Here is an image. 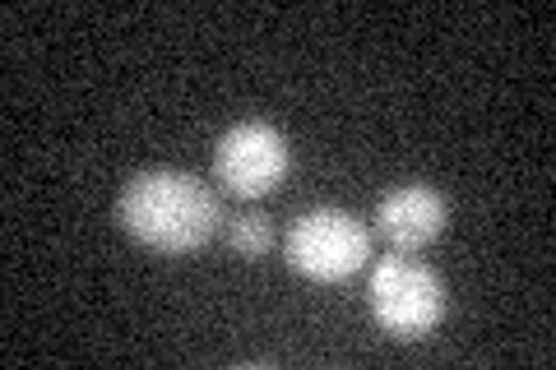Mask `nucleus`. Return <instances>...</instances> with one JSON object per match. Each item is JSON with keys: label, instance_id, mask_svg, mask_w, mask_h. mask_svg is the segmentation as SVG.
Listing matches in <instances>:
<instances>
[{"label": "nucleus", "instance_id": "nucleus-1", "mask_svg": "<svg viewBox=\"0 0 556 370\" xmlns=\"http://www.w3.org/2000/svg\"><path fill=\"white\" fill-rule=\"evenodd\" d=\"M116 222L130 241L159 255H190L208 245L223 227V204L214 186L177 167H149L135 171L121 186Z\"/></svg>", "mask_w": 556, "mask_h": 370}, {"label": "nucleus", "instance_id": "nucleus-2", "mask_svg": "<svg viewBox=\"0 0 556 370\" xmlns=\"http://www.w3.org/2000/svg\"><path fill=\"white\" fill-rule=\"evenodd\" d=\"M367 310L394 343H422L445 320V283L431 264L390 251L367 273Z\"/></svg>", "mask_w": 556, "mask_h": 370}, {"label": "nucleus", "instance_id": "nucleus-5", "mask_svg": "<svg viewBox=\"0 0 556 370\" xmlns=\"http://www.w3.org/2000/svg\"><path fill=\"white\" fill-rule=\"evenodd\" d=\"M371 222H376V232H380V241H386L390 251L417 255L445 232L450 204H445V195L437 186H417V181L413 186H394L390 195H380Z\"/></svg>", "mask_w": 556, "mask_h": 370}, {"label": "nucleus", "instance_id": "nucleus-6", "mask_svg": "<svg viewBox=\"0 0 556 370\" xmlns=\"http://www.w3.org/2000/svg\"><path fill=\"white\" fill-rule=\"evenodd\" d=\"M223 237L228 245L241 255V259H265L274 245H278V232H274V218H265L260 208H247V214H232L223 222Z\"/></svg>", "mask_w": 556, "mask_h": 370}, {"label": "nucleus", "instance_id": "nucleus-3", "mask_svg": "<svg viewBox=\"0 0 556 370\" xmlns=\"http://www.w3.org/2000/svg\"><path fill=\"white\" fill-rule=\"evenodd\" d=\"M278 245H283V259L292 273L311 278V283H348L371 259V227L353 218L348 208L316 204V208H302L283 227Z\"/></svg>", "mask_w": 556, "mask_h": 370}, {"label": "nucleus", "instance_id": "nucleus-4", "mask_svg": "<svg viewBox=\"0 0 556 370\" xmlns=\"http://www.w3.org/2000/svg\"><path fill=\"white\" fill-rule=\"evenodd\" d=\"M214 186L232 200H265L278 190L292 171V149L288 135L269 126V120H237L218 135L214 144Z\"/></svg>", "mask_w": 556, "mask_h": 370}]
</instances>
